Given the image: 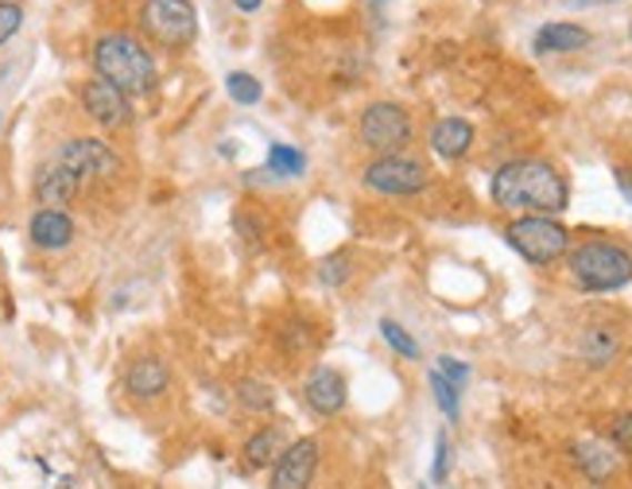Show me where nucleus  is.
I'll use <instances>...</instances> for the list:
<instances>
[{"instance_id":"22","label":"nucleus","mask_w":632,"mask_h":489,"mask_svg":"<svg viewBox=\"0 0 632 489\" xmlns=\"http://www.w3.org/2000/svg\"><path fill=\"white\" fill-rule=\"evenodd\" d=\"M350 276H353V260L345 249H338V252H330L327 260H319V280L327 283V288H342Z\"/></svg>"},{"instance_id":"10","label":"nucleus","mask_w":632,"mask_h":489,"mask_svg":"<svg viewBox=\"0 0 632 489\" xmlns=\"http://www.w3.org/2000/svg\"><path fill=\"white\" fill-rule=\"evenodd\" d=\"M82 109L101 124V129H124L132 121V101L124 98L117 86L101 82V78H90L82 86Z\"/></svg>"},{"instance_id":"2","label":"nucleus","mask_w":632,"mask_h":489,"mask_svg":"<svg viewBox=\"0 0 632 489\" xmlns=\"http://www.w3.org/2000/svg\"><path fill=\"white\" fill-rule=\"evenodd\" d=\"M93 70L101 82L117 86L124 98H148L160 82L156 59L132 36H101L93 43Z\"/></svg>"},{"instance_id":"14","label":"nucleus","mask_w":632,"mask_h":489,"mask_svg":"<svg viewBox=\"0 0 632 489\" xmlns=\"http://www.w3.org/2000/svg\"><path fill=\"white\" fill-rule=\"evenodd\" d=\"M78 191H82V183H78V179L70 176V171L62 168L59 160H51V163H43V168H39V176H36V199L43 202V207L62 210L67 202L78 199Z\"/></svg>"},{"instance_id":"23","label":"nucleus","mask_w":632,"mask_h":489,"mask_svg":"<svg viewBox=\"0 0 632 489\" xmlns=\"http://www.w3.org/2000/svg\"><path fill=\"white\" fill-rule=\"evenodd\" d=\"M381 335H384V342H389L392 350L400 353V358H408V361H415V358H420V342H415V338L408 335V330L400 327V322L384 319V322H381Z\"/></svg>"},{"instance_id":"9","label":"nucleus","mask_w":632,"mask_h":489,"mask_svg":"<svg viewBox=\"0 0 632 489\" xmlns=\"http://www.w3.org/2000/svg\"><path fill=\"white\" fill-rule=\"evenodd\" d=\"M319 443L314 439H299V443L283 447L280 459L272 462V482L268 489H311L314 475H319Z\"/></svg>"},{"instance_id":"21","label":"nucleus","mask_w":632,"mask_h":489,"mask_svg":"<svg viewBox=\"0 0 632 489\" xmlns=\"http://www.w3.org/2000/svg\"><path fill=\"white\" fill-rule=\"evenodd\" d=\"M233 397H237V405L249 408V412H272V405H275L272 389H268L264 381H257V377H244V381H237Z\"/></svg>"},{"instance_id":"28","label":"nucleus","mask_w":632,"mask_h":489,"mask_svg":"<svg viewBox=\"0 0 632 489\" xmlns=\"http://www.w3.org/2000/svg\"><path fill=\"white\" fill-rule=\"evenodd\" d=\"M610 436H613V443H618L621 451H625L629 459H632V412H621L618 420H613Z\"/></svg>"},{"instance_id":"29","label":"nucleus","mask_w":632,"mask_h":489,"mask_svg":"<svg viewBox=\"0 0 632 489\" xmlns=\"http://www.w3.org/2000/svg\"><path fill=\"white\" fill-rule=\"evenodd\" d=\"M447 475H450V443H447V436H439V439H434V467H431V478H434V482H447Z\"/></svg>"},{"instance_id":"6","label":"nucleus","mask_w":632,"mask_h":489,"mask_svg":"<svg viewBox=\"0 0 632 489\" xmlns=\"http://www.w3.org/2000/svg\"><path fill=\"white\" fill-rule=\"evenodd\" d=\"M361 140H365L373 152H400L412 140V117L404 106H392V101H373V106L361 113Z\"/></svg>"},{"instance_id":"17","label":"nucleus","mask_w":632,"mask_h":489,"mask_svg":"<svg viewBox=\"0 0 632 489\" xmlns=\"http://www.w3.org/2000/svg\"><path fill=\"white\" fill-rule=\"evenodd\" d=\"M590 43V31L579 23H543L540 36H535V54H551V51H579Z\"/></svg>"},{"instance_id":"30","label":"nucleus","mask_w":632,"mask_h":489,"mask_svg":"<svg viewBox=\"0 0 632 489\" xmlns=\"http://www.w3.org/2000/svg\"><path fill=\"white\" fill-rule=\"evenodd\" d=\"M618 187H621V194L632 202V171L629 168H618Z\"/></svg>"},{"instance_id":"12","label":"nucleus","mask_w":632,"mask_h":489,"mask_svg":"<svg viewBox=\"0 0 632 489\" xmlns=\"http://www.w3.org/2000/svg\"><path fill=\"white\" fill-rule=\"evenodd\" d=\"M31 244L43 252H62L70 241H74V222H70L67 210H54V207H39L31 214Z\"/></svg>"},{"instance_id":"1","label":"nucleus","mask_w":632,"mask_h":489,"mask_svg":"<svg viewBox=\"0 0 632 489\" xmlns=\"http://www.w3.org/2000/svg\"><path fill=\"white\" fill-rule=\"evenodd\" d=\"M566 179L543 160H512L493 176V202L501 210H535V214H559L566 210Z\"/></svg>"},{"instance_id":"15","label":"nucleus","mask_w":632,"mask_h":489,"mask_svg":"<svg viewBox=\"0 0 632 489\" xmlns=\"http://www.w3.org/2000/svg\"><path fill=\"white\" fill-rule=\"evenodd\" d=\"M473 144V124L465 117H442L431 132V148L442 160H462Z\"/></svg>"},{"instance_id":"4","label":"nucleus","mask_w":632,"mask_h":489,"mask_svg":"<svg viewBox=\"0 0 632 489\" xmlns=\"http://www.w3.org/2000/svg\"><path fill=\"white\" fill-rule=\"evenodd\" d=\"M504 241L528 260V265H555L571 252V233L555 218H516L504 230Z\"/></svg>"},{"instance_id":"26","label":"nucleus","mask_w":632,"mask_h":489,"mask_svg":"<svg viewBox=\"0 0 632 489\" xmlns=\"http://www.w3.org/2000/svg\"><path fill=\"white\" fill-rule=\"evenodd\" d=\"M20 23H23V8L12 4V0H0V43H8L20 31Z\"/></svg>"},{"instance_id":"31","label":"nucleus","mask_w":632,"mask_h":489,"mask_svg":"<svg viewBox=\"0 0 632 489\" xmlns=\"http://www.w3.org/2000/svg\"><path fill=\"white\" fill-rule=\"evenodd\" d=\"M237 8H241V12H257L260 4H264V0H233Z\"/></svg>"},{"instance_id":"13","label":"nucleus","mask_w":632,"mask_h":489,"mask_svg":"<svg viewBox=\"0 0 632 489\" xmlns=\"http://www.w3.org/2000/svg\"><path fill=\"white\" fill-rule=\"evenodd\" d=\"M171 385V369L163 358H137L129 366V373H124V389H129V397L137 400H156L160 392H168Z\"/></svg>"},{"instance_id":"8","label":"nucleus","mask_w":632,"mask_h":489,"mask_svg":"<svg viewBox=\"0 0 632 489\" xmlns=\"http://www.w3.org/2000/svg\"><path fill=\"white\" fill-rule=\"evenodd\" d=\"M365 187L377 194H392V199H404V194H420L427 187V168L412 156H381L365 168Z\"/></svg>"},{"instance_id":"24","label":"nucleus","mask_w":632,"mask_h":489,"mask_svg":"<svg viewBox=\"0 0 632 489\" xmlns=\"http://www.w3.org/2000/svg\"><path fill=\"white\" fill-rule=\"evenodd\" d=\"M229 98L237 101V106H257L260 101V82L252 74H229Z\"/></svg>"},{"instance_id":"19","label":"nucleus","mask_w":632,"mask_h":489,"mask_svg":"<svg viewBox=\"0 0 632 489\" xmlns=\"http://www.w3.org/2000/svg\"><path fill=\"white\" fill-rule=\"evenodd\" d=\"M268 179H295L307 171V156L291 144H272L268 148V163H264Z\"/></svg>"},{"instance_id":"7","label":"nucleus","mask_w":632,"mask_h":489,"mask_svg":"<svg viewBox=\"0 0 632 489\" xmlns=\"http://www.w3.org/2000/svg\"><path fill=\"white\" fill-rule=\"evenodd\" d=\"M54 160H59L62 168H67L70 176L78 179V183H98V179H113L117 171H121V160H117V152L106 144V140H98V137L67 140V144L59 148V156H54Z\"/></svg>"},{"instance_id":"11","label":"nucleus","mask_w":632,"mask_h":489,"mask_svg":"<svg viewBox=\"0 0 632 489\" xmlns=\"http://www.w3.org/2000/svg\"><path fill=\"white\" fill-rule=\"evenodd\" d=\"M303 397H307V405H311V412H319V416H338V412L345 408V400H350V392H345V377L338 373V369L319 366L311 377H307Z\"/></svg>"},{"instance_id":"5","label":"nucleus","mask_w":632,"mask_h":489,"mask_svg":"<svg viewBox=\"0 0 632 489\" xmlns=\"http://www.w3.org/2000/svg\"><path fill=\"white\" fill-rule=\"evenodd\" d=\"M140 23L163 47H187L199 36V12L191 0H148Z\"/></svg>"},{"instance_id":"27","label":"nucleus","mask_w":632,"mask_h":489,"mask_svg":"<svg viewBox=\"0 0 632 489\" xmlns=\"http://www.w3.org/2000/svg\"><path fill=\"white\" fill-rule=\"evenodd\" d=\"M439 373L447 377L454 389H462V385L470 381V366H465V361H458V358H439Z\"/></svg>"},{"instance_id":"16","label":"nucleus","mask_w":632,"mask_h":489,"mask_svg":"<svg viewBox=\"0 0 632 489\" xmlns=\"http://www.w3.org/2000/svg\"><path fill=\"white\" fill-rule=\"evenodd\" d=\"M571 455H574V462H579V470L590 478V482H605V478H613V470H618V455H613L605 443H594V439H586V443H574Z\"/></svg>"},{"instance_id":"18","label":"nucleus","mask_w":632,"mask_h":489,"mask_svg":"<svg viewBox=\"0 0 632 489\" xmlns=\"http://www.w3.org/2000/svg\"><path fill=\"white\" fill-rule=\"evenodd\" d=\"M283 451V431L280 428H257L244 439V462L252 470H268Z\"/></svg>"},{"instance_id":"3","label":"nucleus","mask_w":632,"mask_h":489,"mask_svg":"<svg viewBox=\"0 0 632 489\" xmlns=\"http://www.w3.org/2000/svg\"><path fill=\"white\" fill-rule=\"evenodd\" d=\"M571 276L586 291H618L632 283V257L613 241H582L571 249Z\"/></svg>"},{"instance_id":"20","label":"nucleus","mask_w":632,"mask_h":489,"mask_svg":"<svg viewBox=\"0 0 632 489\" xmlns=\"http://www.w3.org/2000/svg\"><path fill=\"white\" fill-rule=\"evenodd\" d=\"M613 353H618V330L590 327L586 335H582V358H586L590 366H605Z\"/></svg>"},{"instance_id":"25","label":"nucleus","mask_w":632,"mask_h":489,"mask_svg":"<svg viewBox=\"0 0 632 489\" xmlns=\"http://www.w3.org/2000/svg\"><path fill=\"white\" fill-rule=\"evenodd\" d=\"M431 389H434V400H439L442 412H447L450 420H458V392H462V389H454V385H450L439 369H431Z\"/></svg>"}]
</instances>
